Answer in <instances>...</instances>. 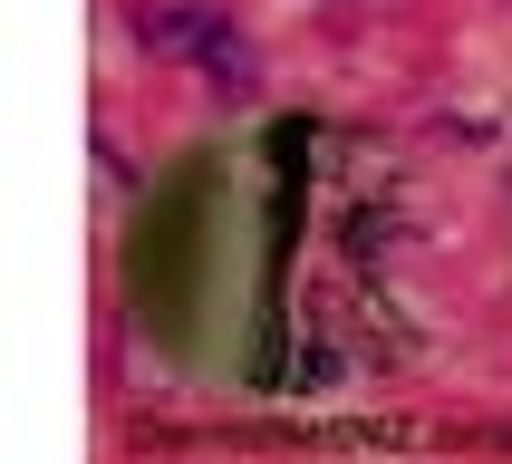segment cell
<instances>
[{
    "label": "cell",
    "instance_id": "obj_1",
    "mask_svg": "<svg viewBox=\"0 0 512 464\" xmlns=\"http://www.w3.org/2000/svg\"><path fill=\"white\" fill-rule=\"evenodd\" d=\"M136 39L165 58H203L223 87L252 78V49H242V29L223 20V10H203V0H136Z\"/></svg>",
    "mask_w": 512,
    "mask_h": 464
}]
</instances>
